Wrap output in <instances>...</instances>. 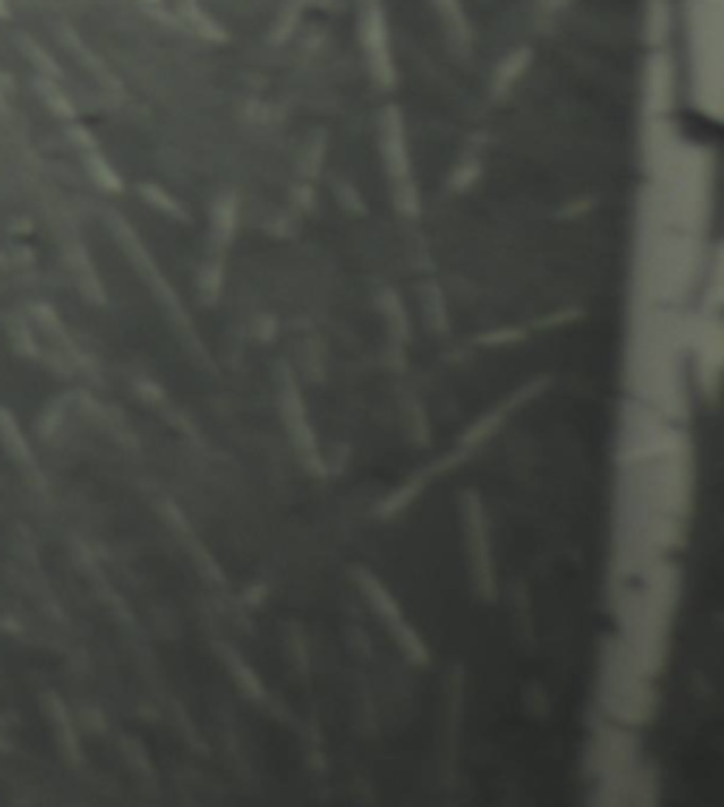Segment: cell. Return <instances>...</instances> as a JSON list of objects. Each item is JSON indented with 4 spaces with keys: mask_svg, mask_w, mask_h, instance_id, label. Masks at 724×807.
Wrapping results in <instances>:
<instances>
[{
    "mask_svg": "<svg viewBox=\"0 0 724 807\" xmlns=\"http://www.w3.org/2000/svg\"><path fill=\"white\" fill-rule=\"evenodd\" d=\"M0 442H4V448L14 456V459H26V440L21 428H17V419L12 416V411L0 408Z\"/></svg>",
    "mask_w": 724,
    "mask_h": 807,
    "instance_id": "cell-1",
    "label": "cell"
}]
</instances>
